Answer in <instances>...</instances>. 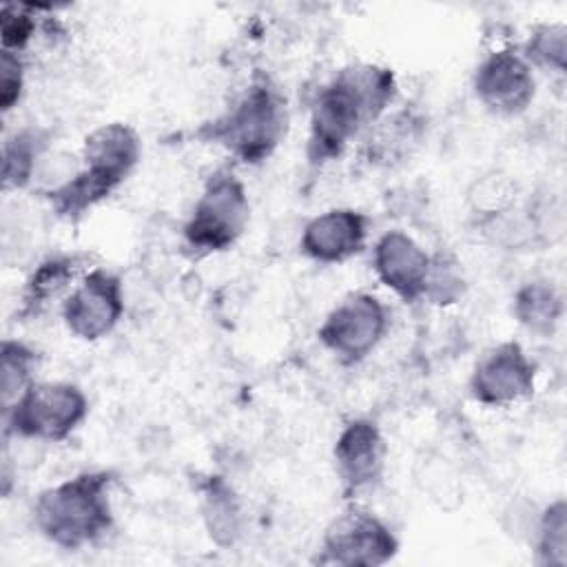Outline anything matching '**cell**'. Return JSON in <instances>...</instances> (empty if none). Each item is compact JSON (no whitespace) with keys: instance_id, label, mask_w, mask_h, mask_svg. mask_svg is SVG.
Segmentation results:
<instances>
[{"instance_id":"1","label":"cell","mask_w":567,"mask_h":567,"mask_svg":"<svg viewBox=\"0 0 567 567\" xmlns=\"http://www.w3.org/2000/svg\"><path fill=\"white\" fill-rule=\"evenodd\" d=\"M396 95L390 66L354 62L319 86L310 104L306 157L310 166L337 159L346 146L383 117Z\"/></svg>"},{"instance_id":"2","label":"cell","mask_w":567,"mask_h":567,"mask_svg":"<svg viewBox=\"0 0 567 567\" xmlns=\"http://www.w3.org/2000/svg\"><path fill=\"white\" fill-rule=\"evenodd\" d=\"M111 470H86L42 489L31 507L33 525L51 545L80 551L100 543L115 523Z\"/></svg>"},{"instance_id":"3","label":"cell","mask_w":567,"mask_h":567,"mask_svg":"<svg viewBox=\"0 0 567 567\" xmlns=\"http://www.w3.org/2000/svg\"><path fill=\"white\" fill-rule=\"evenodd\" d=\"M140 157L142 140L131 124H100L84 137L82 168L47 193L51 210L69 221L80 219L128 179Z\"/></svg>"},{"instance_id":"4","label":"cell","mask_w":567,"mask_h":567,"mask_svg":"<svg viewBox=\"0 0 567 567\" xmlns=\"http://www.w3.org/2000/svg\"><path fill=\"white\" fill-rule=\"evenodd\" d=\"M288 106L279 86L264 73H255L244 93L219 117L206 122L197 135L226 148L246 166L266 162L284 142Z\"/></svg>"},{"instance_id":"5","label":"cell","mask_w":567,"mask_h":567,"mask_svg":"<svg viewBox=\"0 0 567 567\" xmlns=\"http://www.w3.org/2000/svg\"><path fill=\"white\" fill-rule=\"evenodd\" d=\"M250 221V202L244 182L233 168H215L195 199L182 237L186 248L197 255H215L233 248Z\"/></svg>"},{"instance_id":"6","label":"cell","mask_w":567,"mask_h":567,"mask_svg":"<svg viewBox=\"0 0 567 567\" xmlns=\"http://www.w3.org/2000/svg\"><path fill=\"white\" fill-rule=\"evenodd\" d=\"M89 399L71 381H33L4 412V434L62 443L86 419Z\"/></svg>"},{"instance_id":"7","label":"cell","mask_w":567,"mask_h":567,"mask_svg":"<svg viewBox=\"0 0 567 567\" xmlns=\"http://www.w3.org/2000/svg\"><path fill=\"white\" fill-rule=\"evenodd\" d=\"M396 554L399 538L392 527L374 512L352 505L328 523L312 560L337 567H381Z\"/></svg>"},{"instance_id":"8","label":"cell","mask_w":567,"mask_h":567,"mask_svg":"<svg viewBox=\"0 0 567 567\" xmlns=\"http://www.w3.org/2000/svg\"><path fill=\"white\" fill-rule=\"evenodd\" d=\"M390 326L385 303L365 290L346 295L317 328L319 343L341 363L357 365L377 350Z\"/></svg>"},{"instance_id":"9","label":"cell","mask_w":567,"mask_h":567,"mask_svg":"<svg viewBox=\"0 0 567 567\" xmlns=\"http://www.w3.org/2000/svg\"><path fill=\"white\" fill-rule=\"evenodd\" d=\"M124 315V284L106 266H93L62 301L66 330L82 341L104 339Z\"/></svg>"},{"instance_id":"10","label":"cell","mask_w":567,"mask_h":567,"mask_svg":"<svg viewBox=\"0 0 567 567\" xmlns=\"http://www.w3.org/2000/svg\"><path fill=\"white\" fill-rule=\"evenodd\" d=\"M467 388L485 408H509L534 394L536 363L518 341H501L478 357Z\"/></svg>"},{"instance_id":"11","label":"cell","mask_w":567,"mask_h":567,"mask_svg":"<svg viewBox=\"0 0 567 567\" xmlns=\"http://www.w3.org/2000/svg\"><path fill=\"white\" fill-rule=\"evenodd\" d=\"M332 458L346 498L379 485L388 461V443L379 423L365 416L348 421L337 434Z\"/></svg>"},{"instance_id":"12","label":"cell","mask_w":567,"mask_h":567,"mask_svg":"<svg viewBox=\"0 0 567 567\" xmlns=\"http://www.w3.org/2000/svg\"><path fill=\"white\" fill-rule=\"evenodd\" d=\"M478 102L494 115H518L536 95V78L518 49H498L487 53L472 80Z\"/></svg>"},{"instance_id":"13","label":"cell","mask_w":567,"mask_h":567,"mask_svg":"<svg viewBox=\"0 0 567 567\" xmlns=\"http://www.w3.org/2000/svg\"><path fill=\"white\" fill-rule=\"evenodd\" d=\"M370 224L363 210L330 208L306 221L299 250L315 264H343L365 248Z\"/></svg>"},{"instance_id":"14","label":"cell","mask_w":567,"mask_h":567,"mask_svg":"<svg viewBox=\"0 0 567 567\" xmlns=\"http://www.w3.org/2000/svg\"><path fill=\"white\" fill-rule=\"evenodd\" d=\"M432 255L403 230L383 233L372 248V270L401 301L416 303L425 295Z\"/></svg>"},{"instance_id":"15","label":"cell","mask_w":567,"mask_h":567,"mask_svg":"<svg viewBox=\"0 0 567 567\" xmlns=\"http://www.w3.org/2000/svg\"><path fill=\"white\" fill-rule=\"evenodd\" d=\"M91 259V252H58L40 261L24 281L20 317L40 315L53 299H58L71 286V281L84 268H89Z\"/></svg>"},{"instance_id":"16","label":"cell","mask_w":567,"mask_h":567,"mask_svg":"<svg viewBox=\"0 0 567 567\" xmlns=\"http://www.w3.org/2000/svg\"><path fill=\"white\" fill-rule=\"evenodd\" d=\"M512 310L525 330L538 337H551L565 315V301L551 281L534 279L514 292Z\"/></svg>"},{"instance_id":"17","label":"cell","mask_w":567,"mask_h":567,"mask_svg":"<svg viewBox=\"0 0 567 567\" xmlns=\"http://www.w3.org/2000/svg\"><path fill=\"white\" fill-rule=\"evenodd\" d=\"M202 512L208 536L221 545H233L241 534V507L233 487L221 476L202 483Z\"/></svg>"},{"instance_id":"18","label":"cell","mask_w":567,"mask_h":567,"mask_svg":"<svg viewBox=\"0 0 567 567\" xmlns=\"http://www.w3.org/2000/svg\"><path fill=\"white\" fill-rule=\"evenodd\" d=\"M51 131L24 126L4 140L2 146V184L4 188H24L33 179L38 159L47 151Z\"/></svg>"},{"instance_id":"19","label":"cell","mask_w":567,"mask_h":567,"mask_svg":"<svg viewBox=\"0 0 567 567\" xmlns=\"http://www.w3.org/2000/svg\"><path fill=\"white\" fill-rule=\"evenodd\" d=\"M421 128L423 120L408 109L381 117L368 128L370 135L365 140V148L370 153V162L388 164L392 159H399L410 151V146L416 144V140L421 137Z\"/></svg>"},{"instance_id":"20","label":"cell","mask_w":567,"mask_h":567,"mask_svg":"<svg viewBox=\"0 0 567 567\" xmlns=\"http://www.w3.org/2000/svg\"><path fill=\"white\" fill-rule=\"evenodd\" d=\"M38 352L18 339H4L0 348V394L2 412L33 383Z\"/></svg>"},{"instance_id":"21","label":"cell","mask_w":567,"mask_h":567,"mask_svg":"<svg viewBox=\"0 0 567 567\" xmlns=\"http://www.w3.org/2000/svg\"><path fill=\"white\" fill-rule=\"evenodd\" d=\"M516 199V182L501 171H489L476 177L467 188V204L474 215L496 219L512 210Z\"/></svg>"},{"instance_id":"22","label":"cell","mask_w":567,"mask_h":567,"mask_svg":"<svg viewBox=\"0 0 567 567\" xmlns=\"http://www.w3.org/2000/svg\"><path fill=\"white\" fill-rule=\"evenodd\" d=\"M529 66L565 73L567 66V27L563 22L538 24L518 49Z\"/></svg>"},{"instance_id":"23","label":"cell","mask_w":567,"mask_h":567,"mask_svg":"<svg viewBox=\"0 0 567 567\" xmlns=\"http://www.w3.org/2000/svg\"><path fill=\"white\" fill-rule=\"evenodd\" d=\"M536 560L540 565H567V503L556 498L549 503L540 518L536 532Z\"/></svg>"},{"instance_id":"24","label":"cell","mask_w":567,"mask_h":567,"mask_svg":"<svg viewBox=\"0 0 567 567\" xmlns=\"http://www.w3.org/2000/svg\"><path fill=\"white\" fill-rule=\"evenodd\" d=\"M463 290L465 281L458 270V264L447 255H434L423 299L434 306H450L463 297Z\"/></svg>"},{"instance_id":"25","label":"cell","mask_w":567,"mask_h":567,"mask_svg":"<svg viewBox=\"0 0 567 567\" xmlns=\"http://www.w3.org/2000/svg\"><path fill=\"white\" fill-rule=\"evenodd\" d=\"M35 33L33 4L4 2L0 9V40L2 51L22 53Z\"/></svg>"},{"instance_id":"26","label":"cell","mask_w":567,"mask_h":567,"mask_svg":"<svg viewBox=\"0 0 567 567\" xmlns=\"http://www.w3.org/2000/svg\"><path fill=\"white\" fill-rule=\"evenodd\" d=\"M24 93V60L22 53H0V109L9 113L18 106Z\"/></svg>"}]
</instances>
